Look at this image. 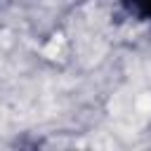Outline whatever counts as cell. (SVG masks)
<instances>
[{"instance_id":"6da1fadb","label":"cell","mask_w":151,"mask_h":151,"mask_svg":"<svg viewBox=\"0 0 151 151\" xmlns=\"http://www.w3.org/2000/svg\"><path fill=\"white\" fill-rule=\"evenodd\" d=\"M64 52H66V40H64L61 35H54V38L45 45V50H42V54L50 57V59H61Z\"/></svg>"}]
</instances>
